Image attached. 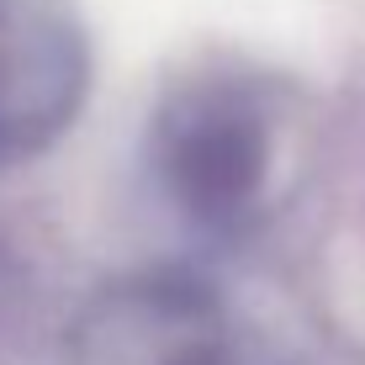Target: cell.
Segmentation results:
<instances>
[{"mask_svg":"<svg viewBox=\"0 0 365 365\" xmlns=\"http://www.w3.org/2000/svg\"><path fill=\"white\" fill-rule=\"evenodd\" d=\"M159 170L185 212L233 217L265 185V117L238 85H191L159 117Z\"/></svg>","mask_w":365,"mask_h":365,"instance_id":"obj_1","label":"cell"},{"mask_svg":"<svg viewBox=\"0 0 365 365\" xmlns=\"http://www.w3.org/2000/svg\"><path fill=\"white\" fill-rule=\"evenodd\" d=\"M6 37H11V6L0 0V148L21 143V133L11 128V106H6V64H11V53H6Z\"/></svg>","mask_w":365,"mask_h":365,"instance_id":"obj_2","label":"cell"},{"mask_svg":"<svg viewBox=\"0 0 365 365\" xmlns=\"http://www.w3.org/2000/svg\"><path fill=\"white\" fill-rule=\"evenodd\" d=\"M165 365H238V360L228 355V344H217V339H196V344L175 349Z\"/></svg>","mask_w":365,"mask_h":365,"instance_id":"obj_3","label":"cell"}]
</instances>
